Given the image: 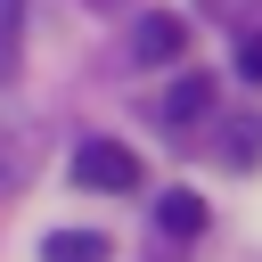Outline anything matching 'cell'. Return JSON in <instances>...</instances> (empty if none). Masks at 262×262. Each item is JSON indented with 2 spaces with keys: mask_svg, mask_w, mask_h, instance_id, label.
Instances as JSON below:
<instances>
[{
  "mask_svg": "<svg viewBox=\"0 0 262 262\" xmlns=\"http://www.w3.org/2000/svg\"><path fill=\"white\" fill-rule=\"evenodd\" d=\"M74 180H82V188H106V196H131V188L147 180V164H139V147H123V139H74Z\"/></svg>",
  "mask_w": 262,
  "mask_h": 262,
  "instance_id": "1",
  "label": "cell"
},
{
  "mask_svg": "<svg viewBox=\"0 0 262 262\" xmlns=\"http://www.w3.org/2000/svg\"><path fill=\"white\" fill-rule=\"evenodd\" d=\"M188 49V25L172 16V8H147L139 25H131V66H172Z\"/></svg>",
  "mask_w": 262,
  "mask_h": 262,
  "instance_id": "2",
  "label": "cell"
},
{
  "mask_svg": "<svg viewBox=\"0 0 262 262\" xmlns=\"http://www.w3.org/2000/svg\"><path fill=\"white\" fill-rule=\"evenodd\" d=\"M205 115H213V82H205V74H180V82L164 90V123L188 131V123H205Z\"/></svg>",
  "mask_w": 262,
  "mask_h": 262,
  "instance_id": "3",
  "label": "cell"
},
{
  "mask_svg": "<svg viewBox=\"0 0 262 262\" xmlns=\"http://www.w3.org/2000/svg\"><path fill=\"white\" fill-rule=\"evenodd\" d=\"M156 229H164V237H196V229H205V196H196V188H164V196H156Z\"/></svg>",
  "mask_w": 262,
  "mask_h": 262,
  "instance_id": "4",
  "label": "cell"
},
{
  "mask_svg": "<svg viewBox=\"0 0 262 262\" xmlns=\"http://www.w3.org/2000/svg\"><path fill=\"white\" fill-rule=\"evenodd\" d=\"M41 262H106V237H98V229H57V237L41 246Z\"/></svg>",
  "mask_w": 262,
  "mask_h": 262,
  "instance_id": "5",
  "label": "cell"
},
{
  "mask_svg": "<svg viewBox=\"0 0 262 262\" xmlns=\"http://www.w3.org/2000/svg\"><path fill=\"white\" fill-rule=\"evenodd\" d=\"M33 172V131H16V123H0V188H16Z\"/></svg>",
  "mask_w": 262,
  "mask_h": 262,
  "instance_id": "6",
  "label": "cell"
},
{
  "mask_svg": "<svg viewBox=\"0 0 262 262\" xmlns=\"http://www.w3.org/2000/svg\"><path fill=\"white\" fill-rule=\"evenodd\" d=\"M237 74H246V82H262V33H246V41H237Z\"/></svg>",
  "mask_w": 262,
  "mask_h": 262,
  "instance_id": "7",
  "label": "cell"
},
{
  "mask_svg": "<svg viewBox=\"0 0 262 262\" xmlns=\"http://www.w3.org/2000/svg\"><path fill=\"white\" fill-rule=\"evenodd\" d=\"M0 33H16V0H0Z\"/></svg>",
  "mask_w": 262,
  "mask_h": 262,
  "instance_id": "8",
  "label": "cell"
}]
</instances>
